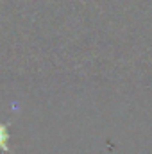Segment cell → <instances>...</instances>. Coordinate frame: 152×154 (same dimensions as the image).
I'll return each mask as SVG.
<instances>
[{
	"label": "cell",
	"instance_id": "obj_1",
	"mask_svg": "<svg viewBox=\"0 0 152 154\" xmlns=\"http://www.w3.org/2000/svg\"><path fill=\"white\" fill-rule=\"evenodd\" d=\"M5 138H7L5 129H4V127H0V147H2V149L5 147V143H4V142H5Z\"/></svg>",
	"mask_w": 152,
	"mask_h": 154
}]
</instances>
